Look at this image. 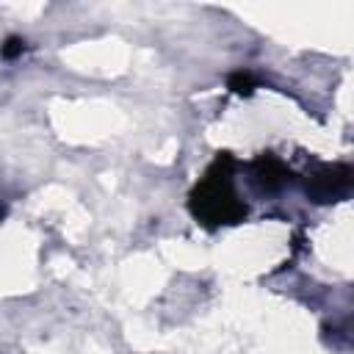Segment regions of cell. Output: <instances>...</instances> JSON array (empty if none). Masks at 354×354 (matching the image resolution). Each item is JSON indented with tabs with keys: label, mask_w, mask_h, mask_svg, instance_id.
<instances>
[{
	"label": "cell",
	"mask_w": 354,
	"mask_h": 354,
	"mask_svg": "<svg viewBox=\"0 0 354 354\" xmlns=\"http://www.w3.org/2000/svg\"><path fill=\"white\" fill-rule=\"evenodd\" d=\"M252 180L260 191H277L285 183H290V169L271 152H263L254 163H252Z\"/></svg>",
	"instance_id": "3"
},
{
	"label": "cell",
	"mask_w": 354,
	"mask_h": 354,
	"mask_svg": "<svg viewBox=\"0 0 354 354\" xmlns=\"http://www.w3.org/2000/svg\"><path fill=\"white\" fill-rule=\"evenodd\" d=\"M232 169L235 158L230 152H218L188 196L191 213L210 230L221 224H238L249 210L232 191Z\"/></svg>",
	"instance_id": "1"
},
{
	"label": "cell",
	"mask_w": 354,
	"mask_h": 354,
	"mask_svg": "<svg viewBox=\"0 0 354 354\" xmlns=\"http://www.w3.org/2000/svg\"><path fill=\"white\" fill-rule=\"evenodd\" d=\"M22 53H25V39H22V36H8V39L0 44V55H3L6 61L19 58Z\"/></svg>",
	"instance_id": "5"
},
{
	"label": "cell",
	"mask_w": 354,
	"mask_h": 354,
	"mask_svg": "<svg viewBox=\"0 0 354 354\" xmlns=\"http://www.w3.org/2000/svg\"><path fill=\"white\" fill-rule=\"evenodd\" d=\"M3 213H6V210H3V205H0V218H3Z\"/></svg>",
	"instance_id": "6"
},
{
	"label": "cell",
	"mask_w": 354,
	"mask_h": 354,
	"mask_svg": "<svg viewBox=\"0 0 354 354\" xmlns=\"http://www.w3.org/2000/svg\"><path fill=\"white\" fill-rule=\"evenodd\" d=\"M227 88L235 91V94H241V97H249L257 88V80H254V75L249 69H238V72H232L227 77Z\"/></svg>",
	"instance_id": "4"
},
{
	"label": "cell",
	"mask_w": 354,
	"mask_h": 354,
	"mask_svg": "<svg viewBox=\"0 0 354 354\" xmlns=\"http://www.w3.org/2000/svg\"><path fill=\"white\" fill-rule=\"evenodd\" d=\"M351 166L346 163H324L307 177V194L313 202H335L351 188Z\"/></svg>",
	"instance_id": "2"
}]
</instances>
